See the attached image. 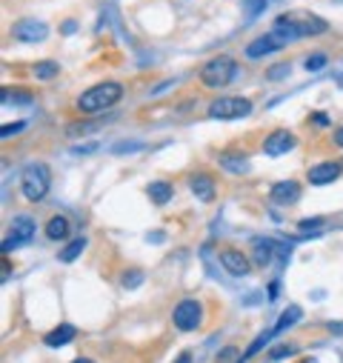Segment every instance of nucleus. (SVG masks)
I'll use <instances>...</instances> for the list:
<instances>
[{"instance_id": "nucleus-19", "label": "nucleus", "mask_w": 343, "mask_h": 363, "mask_svg": "<svg viewBox=\"0 0 343 363\" xmlns=\"http://www.w3.org/2000/svg\"><path fill=\"white\" fill-rule=\"evenodd\" d=\"M277 49H281V46L272 40V35H264V38H257V40H252V43L246 46V57L257 60V57H266V55H272V52H277Z\"/></svg>"}, {"instance_id": "nucleus-37", "label": "nucleus", "mask_w": 343, "mask_h": 363, "mask_svg": "<svg viewBox=\"0 0 343 363\" xmlns=\"http://www.w3.org/2000/svg\"><path fill=\"white\" fill-rule=\"evenodd\" d=\"M312 120H315V126H326V123H329V118H326V115H320V112H318Z\"/></svg>"}, {"instance_id": "nucleus-38", "label": "nucleus", "mask_w": 343, "mask_h": 363, "mask_svg": "<svg viewBox=\"0 0 343 363\" xmlns=\"http://www.w3.org/2000/svg\"><path fill=\"white\" fill-rule=\"evenodd\" d=\"M335 144L343 149V126H338V132H335Z\"/></svg>"}, {"instance_id": "nucleus-26", "label": "nucleus", "mask_w": 343, "mask_h": 363, "mask_svg": "<svg viewBox=\"0 0 343 363\" xmlns=\"http://www.w3.org/2000/svg\"><path fill=\"white\" fill-rule=\"evenodd\" d=\"M326 63H329V57H326L323 52H315V55L306 57V66H303V69H306V72H320Z\"/></svg>"}, {"instance_id": "nucleus-29", "label": "nucleus", "mask_w": 343, "mask_h": 363, "mask_svg": "<svg viewBox=\"0 0 343 363\" xmlns=\"http://www.w3.org/2000/svg\"><path fill=\"white\" fill-rule=\"evenodd\" d=\"M23 129H26V123H23V120H18V123H6L3 129H0V137L9 140V137H14L18 132H23Z\"/></svg>"}, {"instance_id": "nucleus-23", "label": "nucleus", "mask_w": 343, "mask_h": 363, "mask_svg": "<svg viewBox=\"0 0 343 363\" xmlns=\"http://www.w3.org/2000/svg\"><path fill=\"white\" fill-rule=\"evenodd\" d=\"M275 243L272 241H255V263L257 266H266L269 260H272V255H275Z\"/></svg>"}, {"instance_id": "nucleus-12", "label": "nucleus", "mask_w": 343, "mask_h": 363, "mask_svg": "<svg viewBox=\"0 0 343 363\" xmlns=\"http://www.w3.org/2000/svg\"><path fill=\"white\" fill-rule=\"evenodd\" d=\"M189 189H192V195L203 200V203H212L215 200V180H212L206 172H198V175H192L189 178Z\"/></svg>"}, {"instance_id": "nucleus-21", "label": "nucleus", "mask_w": 343, "mask_h": 363, "mask_svg": "<svg viewBox=\"0 0 343 363\" xmlns=\"http://www.w3.org/2000/svg\"><path fill=\"white\" fill-rule=\"evenodd\" d=\"M101 126H103L101 120H75V123L66 126V135H69V137H84V135H89V132H97Z\"/></svg>"}, {"instance_id": "nucleus-43", "label": "nucleus", "mask_w": 343, "mask_h": 363, "mask_svg": "<svg viewBox=\"0 0 343 363\" xmlns=\"http://www.w3.org/2000/svg\"><path fill=\"white\" fill-rule=\"evenodd\" d=\"M303 363H315V360H303Z\"/></svg>"}, {"instance_id": "nucleus-2", "label": "nucleus", "mask_w": 343, "mask_h": 363, "mask_svg": "<svg viewBox=\"0 0 343 363\" xmlns=\"http://www.w3.org/2000/svg\"><path fill=\"white\" fill-rule=\"evenodd\" d=\"M21 189H23V198L29 203H38L49 195V189H52V169H49L46 163L35 161V163H29L23 169V175H21Z\"/></svg>"}, {"instance_id": "nucleus-20", "label": "nucleus", "mask_w": 343, "mask_h": 363, "mask_svg": "<svg viewBox=\"0 0 343 363\" xmlns=\"http://www.w3.org/2000/svg\"><path fill=\"white\" fill-rule=\"evenodd\" d=\"M84 249H86V238H75V241H69L66 246L58 252V260H60V263H72L75 258L84 255Z\"/></svg>"}, {"instance_id": "nucleus-9", "label": "nucleus", "mask_w": 343, "mask_h": 363, "mask_svg": "<svg viewBox=\"0 0 343 363\" xmlns=\"http://www.w3.org/2000/svg\"><path fill=\"white\" fill-rule=\"evenodd\" d=\"M269 198L277 206H295L301 200V183L298 180H277L269 189Z\"/></svg>"}, {"instance_id": "nucleus-34", "label": "nucleus", "mask_w": 343, "mask_h": 363, "mask_svg": "<svg viewBox=\"0 0 343 363\" xmlns=\"http://www.w3.org/2000/svg\"><path fill=\"white\" fill-rule=\"evenodd\" d=\"M97 149H101L97 144H84V146H75L72 152H75V154H92V152H97Z\"/></svg>"}, {"instance_id": "nucleus-42", "label": "nucleus", "mask_w": 343, "mask_h": 363, "mask_svg": "<svg viewBox=\"0 0 343 363\" xmlns=\"http://www.w3.org/2000/svg\"><path fill=\"white\" fill-rule=\"evenodd\" d=\"M338 86H340V89H343V75H340V77H338Z\"/></svg>"}, {"instance_id": "nucleus-16", "label": "nucleus", "mask_w": 343, "mask_h": 363, "mask_svg": "<svg viewBox=\"0 0 343 363\" xmlns=\"http://www.w3.org/2000/svg\"><path fill=\"white\" fill-rule=\"evenodd\" d=\"M146 195H149V200L155 203V206H166V203L172 200V195H175V186L169 180H152L149 186H146Z\"/></svg>"}, {"instance_id": "nucleus-33", "label": "nucleus", "mask_w": 343, "mask_h": 363, "mask_svg": "<svg viewBox=\"0 0 343 363\" xmlns=\"http://www.w3.org/2000/svg\"><path fill=\"white\" fill-rule=\"evenodd\" d=\"M0 98H3V103H29L31 100V94H9V89H3V94H0Z\"/></svg>"}, {"instance_id": "nucleus-41", "label": "nucleus", "mask_w": 343, "mask_h": 363, "mask_svg": "<svg viewBox=\"0 0 343 363\" xmlns=\"http://www.w3.org/2000/svg\"><path fill=\"white\" fill-rule=\"evenodd\" d=\"M72 363H94L92 358H77V360H72Z\"/></svg>"}, {"instance_id": "nucleus-22", "label": "nucleus", "mask_w": 343, "mask_h": 363, "mask_svg": "<svg viewBox=\"0 0 343 363\" xmlns=\"http://www.w3.org/2000/svg\"><path fill=\"white\" fill-rule=\"evenodd\" d=\"M31 72H35L38 81H52V77H58V72H60V63L58 60H40L31 66Z\"/></svg>"}, {"instance_id": "nucleus-28", "label": "nucleus", "mask_w": 343, "mask_h": 363, "mask_svg": "<svg viewBox=\"0 0 343 363\" xmlns=\"http://www.w3.org/2000/svg\"><path fill=\"white\" fill-rule=\"evenodd\" d=\"M295 352H298L295 346H275V349L269 352V360H272V363H275V360H283V358H292Z\"/></svg>"}, {"instance_id": "nucleus-17", "label": "nucleus", "mask_w": 343, "mask_h": 363, "mask_svg": "<svg viewBox=\"0 0 343 363\" xmlns=\"http://www.w3.org/2000/svg\"><path fill=\"white\" fill-rule=\"evenodd\" d=\"M295 21H298V26H301V35L303 38H315V35H323L326 29H329V23H326L323 18H318V14H295Z\"/></svg>"}, {"instance_id": "nucleus-14", "label": "nucleus", "mask_w": 343, "mask_h": 363, "mask_svg": "<svg viewBox=\"0 0 343 363\" xmlns=\"http://www.w3.org/2000/svg\"><path fill=\"white\" fill-rule=\"evenodd\" d=\"M77 338V329L72 326V323H60L58 329H52L46 338H43V343L46 346H52V349H60V346H66V343H72Z\"/></svg>"}, {"instance_id": "nucleus-24", "label": "nucleus", "mask_w": 343, "mask_h": 363, "mask_svg": "<svg viewBox=\"0 0 343 363\" xmlns=\"http://www.w3.org/2000/svg\"><path fill=\"white\" fill-rule=\"evenodd\" d=\"M240 3H243V9H246V21H255L257 14L266 9L269 0H240Z\"/></svg>"}, {"instance_id": "nucleus-35", "label": "nucleus", "mask_w": 343, "mask_h": 363, "mask_svg": "<svg viewBox=\"0 0 343 363\" xmlns=\"http://www.w3.org/2000/svg\"><path fill=\"white\" fill-rule=\"evenodd\" d=\"M277 292H281V283L272 280V283H269V301H277Z\"/></svg>"}, {"instance_id": "nucleus-7", "label": "nucleus", "mask_w": 343, "mask_h": 363, "mask_svg": "<svg viewBox=\"0 0 343 363\" xmlns=\"http://www.w3.org/2000/svg\"><path fill=\"white\" fill-rule=\"evenodd\" d=\"M12 38L18 43H40L49 38V26L35 18H23L18 23H12Z\"/></svg>"}, {"instance_id": "nucleus-30", "label": "nucleus", "mask_w": 343, "mask_h": 363, "mask_svg": "<svg viewBox=\"0 0 343 363\" xmlns=\"http://www.w3.org/2000/svg\"><path fill=\"white\" fill-rule=\"evenodd\" d=\"M298 226H301V232H318L323 226V217H303Z\"/></svg>"}, {"instance_id": "nucleus-27", "label": "nucleus", "mask_w": 343, "mask_h": 363, "mask_svg": "<svg viewBox=\"0 0 343 363\" xmlns=\"http://www.w3.org/2000/svg\"><path fill=\"white\" fill-rule=\"evenodd\" d=\"M292 66L289 63H275V66L266 72V81H283V77H289Z\"/></svg>"}, {"instance_id": "nucleus-18", "label": "nucleus", "mask_w": 343, "mask_h": 363, "mask_svg": "<svg viewBox=\"0 0 343 363\" xmlns=\"http://www.w3.org/2000/svg\"><path fill=\"white\" fill-rule=\"evenodd\" d=\"M303 318V309L298 306V304H292V306H286L283 312H281V318H277V323L272 326V335H283L286 329H292L298 321Z\"/></svg>"}, {"instance_id": "nucleus-1", "label": "nucleus", "mask_w": 343, "mask_h": 363, "mask_svg": "<svg viewBox=\"0 0 343 363\" xmlns=\"http://www.w3.org/2000/svg\"><path fill=\"white\" fill-rule=\"evenodd\" d=\"M123 98V83L118 81H103V83H97L92 89H86L84 94L77 98V109L84 115H97V112H103V109L114 106Z\"/></svg>"}, {"instance_id": "nucleus-39", "label": "nucleus", "mask_w": 343, "mask_h": 363, "mask_svg": "<svg viewBox=\"0 0 343 363\" xmlns=\"http://www.w3.org/2000/svg\"><path fill=\"white\" fill-rule=\"evenodd\" d=\"M175 363H192V352H183V355H181V358H177Z\"/></svg>"}, {"instance_id": "nucleus-15", "label": "nucleus", "mask_w": 343, "mask_h": 363, "mask_svg": "<svg viewBox=\"0 0 343 363\" xmlns=\"http://www.w3.org/2000/svg\"><path fill=\"white\" fill-rule=\"evenodd\" d=\"M69 232H72V224H69V217H63V215H52L49 217V224H46V238L49 241H66L69 238Z\"/></svg>"}, {"instance_id": "nucleus-44", "label": "nucleus", "mask_w": 343, "mask_h": 363, "mask_svg": "<svg viewBox=\"0 0 343 363\" xmlns=\"http://www.w3.org/2000/svg\"><path fill=\"white\" fill-rule=\"evenodd\" d=\"M335 3H343V0H335Z\"/></svg>"}, {"instance_id": "nucleus-8", "label": "nucleus", "mask_w": 343, "mask_h": 363, "mask_svg": "<svg viewBox=\"0 0 343 363\" xmlns=\"http://www.w3.org/2000/svg\"><path fill=\"white\" fill-rule=\"evenodd\" d=\"M295 135H292L289 129H275L266 140H264V154L266 157H281V154H286V152H292L295 149Z\"/></svg>"}, {"instance_id": "nucleus-11", "label": "nucleus", "mask_w": 343, "mask_h": 363, "mask_svg": "<svg viewBox=\"0 0 343 363\" xmlns=\"http://www.w3.org/2000/svg\"><path fill=\"white\" fill-rule=\"evenodd\" d=\"M340 172H343L340 163H335V161H323V163H318V166L309 169V183H312V186L335 183V180L340 178Z\"/></svg>"}, {"instance_id": "nucleus-6", "label": "nucleus", "mask_w": 343, "mask_h": 363, "mask_svg": "<svg viewBox=\"0 0 343 363\" xmlns=\"http://www.w3.org/2000/svg\"><path fill=\"white\" fill-rule=\"evenodd\" d=\"M172 323L181 329V332H194V329H201V323H203V306L198 301H192V297H186V301L175 306Z\"/></svg>"}, {"instance_id": "nucleus-32", "label": "nucleus", "mask_w": 343, "mask_h": 363, "mask_svg": "<svg viewBox=\"0 0 343 363\" xmlns=\"http://www.w3.org/2000/svg\"><path fill=\"white\" fill-rule=\"evenodd\" d=\"M138 149H143V144H132V140H129V144L123 140V144H114L112 146L114 154H129V152H138Z\"/></svg>"}, {"instance_id": "nucleus-25", "label": "nucleus", "mask_w": 343, "mask_h": 363, "mask_svg": "<svg viewBox=\"0 0 343 363\" xmlns=\"http://www.w3.org/2000/svg\"><path fill=\"white\" fill-rule=\"evenodd\" d=\"M143 272L140 269H129V272H123V278H120V283H123V289H138L140 283H143Z\"/></svg>"}, {"instance_id": "nucleus-3", "label": "nucleus", "mask_w": 343, "mask_h": 363, "mask_svg": "<svg viewBox=\"0 0 343 363\" xmlns=\"http://www.w3.org/2000/svg\"><path fill=\"white\" fill-rule=\"evenodd\" d=\"M235 75H238V60L235 57H229V55H218V57H212L203 63V69H201V83L206 89H223L235 81Z\"/></svg>"}, {"instance_id": "nucleus-40", "label": "nucleus", "mask_w": 343, "mask_h": 363, "mask_svg": "<svg viewBox=\"0 0 343 363\" xmlns=\"http://www.w3.org/2000/svg\"><path fill=\"white\" fill-rule=\"evenodd\" d=\"M149 241H152V243H160V241H163V232H152Z\"/></svg>"}, {"instance_id": "nucleus-10", "label": "nucleus", "mask_w": 343, "mask_h": 363, "mask_svg": "<svg viewBox=\"0 0 343 363\" xmlns=\"http://www.w3.org/2000/svg\"><path fill=\"white\" fill-rule=\"evenodd\" d=\"M220 266L232 278H246L252 272V263H249V258L243 255L240 249H223L220 252Z\"/></svg>"}, {"instance_id": "nucleus-4", "label": "nucleus", "mask_w": 343, "mask_h": 363, "mask_svg": "<svg viewBox=\"0 0 343 363\" xmlns=\"http://www.w3.org/2000/svg\"><path fill=\"white\" fill-rule=\"evenodd\" d=\"M252 115V100L249 98H218L209 103V118L218 120H238Z\"/></svg>"}, {"instance_id": "nucleus-5", "label": "nucleus", "mask_w": 343, "mask_h": 363, "mask_svg": "<svg viewBox=\"0 0 343 363\" xmlns=\"http://www.w3.org/2000/svg\"><path fill=\"white\" fill-rule=\"evenodd\" d=\"M35 229H38V224H35V217H29V215H14L12 217V232H9V238L3 241V255H9V252H14L18 246H23V243H29L31 238H35Z\"/></svg>"}, {"instance_id": "nucleus-36", "label": "nucleus", "mask_w": 343, "mask_h": 363, "mask_svg": "<svg viewBox=\"0 0 343 363\" xmlns=\"http://www.w3.org/2000/svg\"><path fill=\"white\" fill-rule=\"evenodd\" d=\"M72 31H77V23L75 21H66V23H63V35H72Z\"/></svg>"}, {"instance_id": "nucleus-13", "label": "nucleus", "mask_w": 343, "mask_h": 363, "mask_svg": "<svg viewBox=\"0 0 343 363\" xmlns=\"http://www.w3.org/2000/svg\"><path fill=\"white\" fill-rule=\"evenodd\" d=\"M218 163L226 172H232V175H246V172H249V157L243 154V152H223L218 157Z\"/></svg>"}, {"instance_id": "nucleus-31", "label": "nucleus", "mask_w": 343, "mask_h": 363, "mask_svg": "<svg viewBox=\"0 0 343 363\" xmlns=\"http://www.w3.org/2000/svg\"><path fill=\"white\" fill-rule=\"evenodd\" d=\"M235 360L240 363L235 346H226V349H220V352H218V363H235Z\"/></svg>"}]
</instances>
